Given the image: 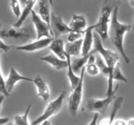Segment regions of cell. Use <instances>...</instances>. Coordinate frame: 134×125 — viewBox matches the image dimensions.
Returning a JSON list of instances; mask_svg holds the SVG:
<instances>
[{"mask_svg": "<svg viewBox=\"0 0 134 125\" xmlns=\"http://www.w3.org/2000/svg\"><path fill=\"white\" fill-rule=\"evenodd\" d=\"M96 64L98 66L100 73H102L104 76H106L108 77L109 74L110 73V70L108 66L107 65V64L105 63L104 60L102 59V57L101 56L96 59Z\"/></svg>", "mask_w": 134, "mask_h": 125, "instance_id": "d4e9b609", "label": "cell"}, {"mask_svg": "<svg viewBox=\"0 0 134 125\" xmlns=\"http://www.w3.org/2000/svg\"><path fill=\"white\" fill-rule=\"evenodd\" d=\"M33 83L37 88V96L43 99V101H47L51 96V91L43 77L37 75L33 79Z\"/></svg>", "mask_w": 134, "mask_h": 125, "instance_id": "4fadbf2b", "label": "cell"}, {"mask_svg": "<svg viewBox=\"0 0 134 125\" xmlns=\"http://www.w3.org/2000/svg\"><path fill=\"white\" fill-rule=\"evenodd\" d=\"M113 81H119V82H122L124 83H127L128 82V79L126 78L125 76L122 72L121 66H120V63L119 61L115 65L113 68Z\"/></svg>", "mask_w": 134, "mask_h": 125, "instance_id": "cb8c5ba5", "label": "cell"}, {"mask_svg": "<svg viewBox=\"0 0 134 125\" xmlns=\"http://www.w3.org/2000/svg\"><path fill=\"white\" fill-rule=\"evenodd\" d=\"M65 57H66V60L68 61V73H67V76H68V79H69V83H70V87L71 89H74L79 83L80 79V76H78L72 69L71 67V58L69 55H67L65 53Z\"/></svg>", "mask_w": 134, "mask_h": 125, "instance_id": "44dd1931", "label": "cell"}, {"mask_svg": "<svg viewBox=\"0 0 134 125\" xmlns=\"http://www.w3.org/2000/svg\"><path fill=\"white\" fill-rule=\"evenodd\" d=\"M65 95H66V92L64 91L61 94H60V95L56 98L49 102L46 106L43 114L35 118L31 122V125H38L41 123L43 121L48 120L52 116L57 115L62 108Z\"/></svg>", "mask_w": 134, "mask_h": 125, "instance_id": "8992f818", "label": "cell"}, {"mask_svg": "<svg viewBox=\"0 0 134 125\" xmlns=\"http://www.w3.org/2000/svg\"><path fill=\"white\" fill-rule=\"evenodd\" d=\"M40 60L47 63L57 70H63L68 67V61L66 59H62L52 53L41 57Z\"/></svg>", "mask_w": 134, "mask_h": 125, "instance_id": "9a60e30c", "label": "cell"}, {"mask_svg": "<svg viewBox=\"0 0 134 125\" xmlns=\"http://www.w3.org/2000/svg\"><path fill=\"white\" fill-rule=\"evenodd\" d=\"M37 14L43 21L51 26V7L52 3L50 0H37Z\"/></svg>", "mask_w": 134, "mask_h": 125, "instance_id": "7c38bea8", "label": "cell"}, {"mask_svg": "<svg viewBox=\"0 0 134 125\" xmlns=\"http://www.w3.org/2000/svg\"><path fill=\"white\" fill-rule=\"evenodd\" d=\"M54 39V38L53 37H44L40 39H35V40H32L24 45L16 47V49L26 52H35L47 48Z\"/></svg>", "mask_w": 134, "mask_h": 125, "instance_id": "30bf717a", "label": "cell"}, {"mask_svg": "<svg viewBox=\"0 0 134 125\" xmlns=\"http://www.w3.org/2000/svg\"><path fill=\"white\" fill-rule=\"evenodd\" d=\"M41 125H52V124H51V122H50L48 120H46V121H43V122L41 123Z\"/></svg>", "mask_w": 134, "mask_h": 125, "instance_id": "d590c367", "label": "cell"}, {"mask_svg": "<svg viewBox=\"0 0 134 125\" xmlns=\"http://www.w3.org/2000/svg\"><path fill=\"white\" fill-rule=\"evenodd\" d=\"M113 125H127V121L124 119H115Z\"/></svg>", "mask_w": 134, "mask_h": 125, "instance_id": "1f68e13d", "label": "cell"}, {"mask_svg": "<svg viewBox=\"0 0 134 125\" xmlns=\"http://www.w3.org/2000/svg\"><path fill=\"white\" fill-rule=\"evenodd\" d=\"M36 3L37 0H27L26 1V2L24 3V7L22 10V14L18 18V20L13 25V27H20L22 26L27 16L31 14V12L34 10Z\"/></svg>", "mask_w": 134, "mask_h": 125, "instance_id": "d6986e66", "label": "cell"}, {"mask_svg": "<svg viewBox=\"0 0 134 125\" xmlns=\"http://www.w3.org/2000/svg\"><path fill=\"white\" fill-rule=\"evenodd\" d=\"M0 39L10 47H17L36 39V33L30 26L20 27L11 26L0 30Z\"/></svg>", "mask_w": 134, "mask_h": 125, "instance_id": "3957f363", "label": "cell"}, {"mask_svg": "<svg viewBox=\"0 0 134 125\" xmlns=\"http://www.w3.org/2000/svg\"><path fill=\"white\" fill-rule=\"evenodd\" d=\"M120 5L119 0H104L98 22L94 25V29L102 40L108 38V30L112 13L115 8Z\"/></svg>", "mask_w": 134, "mask_h": 125, "instance_id": "277c9868", "label": "cell"}, {"mask_svg": "<svg viewBox=\"0 0 134 125\" xmlns=\"http://www.w3.org/2000/svg\"><path fill=\"white\" fill-rule=\"evenodd\" d=\"M92 53H95L93 49H92L89 54L85 56H82L81 57H79V58H75L73 61H71V67L75 72L79 73L81 72V68L86 65L88 59Z\"/></svg>", "mask_w": 134, "mask_h": 125, "instance_id": "7402d4cb", "label": "cell"}, {"mask_svg": "<svg viewBox=\"0 0 134 125\" xmlns=\"http://www.w3.org/2000/svg\"><path fill=\"white\" fill-rule=\"evenodd\" d=\"M51 27L54 38H58L61 35L73 31L69 25L64 22L61 16L56 15L54 13L51 14Z\"/></svg>", "mask_w": 134, "mask_h": 125, "instance_id": "9c48e42d", "label": "cell"}, {"mask_svg": "<svg viewBox=\"0 0 134 125\" xmlns=\"http://www.w3.org/2000/svg\"><path fill=\"white\" fill-rule=\"evenodd\" d=\"M20 81L33 82V79L21 75L14 68L12 67L10 69L8 77L6 79H5V88H6L7 92L10 94L14 89L16 84Z\"/></svg>", "mask_w": 134, "mask_h": 125, "instance_id": "8fae6325", "label": "cell"}, {"mask_svg": "<svg viewBox=\"0 0 134 125\" xmlns=\"http://www.w3.org/2000/svg\"><path fill=\"white\" fill-rule=\"evenodd\" d=\"M127 125H134V118H130L127 121Z\"/></svg>", "mask_w": 134, "mask_h": 125, "instance_id": "e575fe53", "label": "cell"}, {"mask_svg": "<svg viewBox=\"0 0 134 125\" xmlns=\"http://www.w3.org/2000/svg\"><path fill=\"white\" fill-rule=\"evenodd\" d=\"M82 38L73 42H68L65 44V52L68 55L71 57H77L82 51Z\"/></svg>", "mask_w": 134, "mask_h": 125, "instance_id": "ffe728a7", "label": "cell"}, {"mask_svg": "<svg viewBox=\"0 0 134 125\" xmlns=\"http://www.w3.org/2000/svg\"><path fill=\"white\" fill-rule=\"evenodd\" d=\"M69 26L73 31L85 33V29L88 27L87 21L84 16L74 14L72 16Z\"/></svg>", "mask_w": 134, "mask_h": 125, "instance_id": "e0dca14e", "label": "cell"}, {"mask_svg": "<svg viewBox=\"0 0 134 125\" xmlns=\"http://www.w3.org/2000/svg\"><path fill=\"white\" fill-rule=\"evenodd\" d=\"M123 102V98L122 96H118L115 99L113 106L111 109V113L108 118H103L101 121L99 125H113L114 121L115 119L118 111L120 110Z\"/></svg>", "mask_w": 134, "mask_h": 125, "instance_id": "ac0fdd59", "label": "cell"}, {"mask_svg": "<svg viewBox=\"0 0 134 125\" xmlns=\"http://www.w3.org/2000/svg\"><path fill=\"white\" fill-rule=\"evenodd\" d=\"M4 98H5V96L4 95H0V111L1 110V107H2V104L4 101Z\"/></svg>", "mask_w": 134, "mask_h": 125, "instance_id": "836d02e7", "label": "cell"}, {"mask_svg": "<svg viewBox=\"0 0 134 125\" xmlns=\"http://www.w3.org/2000/svg\"><path fill=\"white\" fill-rule=\"evenodd\" d=\"M2 51L0 50V57H1V54ZM0 93L1 95H4L6 97L10 95V94L7 92L6 88H5V79H4L3 76L2 72L1 70V66H0Z\"/></svg>", "mask_w": 134, "mask_h": 125, "instance_id": "83f0119b", "label": "cell"}, {"mask_svg": "<svg viewBox=\"0 0 134 125\" xmlns=\"http://www.w3.org/2000/svg\"><path fill=\"white\" fill-rule=\"evenodd\" d=\"M10 5L13 14L18 20L22 14L19 0H10Z\"/></svg>", "mask_w": 134, "mask_h": 125, "instance_id": "4316f807", "label": "cell"}, {"mask_svg": "<svg viewBox=\"0 0 134 125\" xmlns=\"http://www.w3.org/2000/svg\"><path fill=\"white\" fill-rule=\"evenodd\" d=\"M48 49L52 52V53L56 55L59 58L63 60L66 59L65 52V44L63 39L60 38H54L49 46Z\"/></svg>", "mask_w": 134, "mask_h": 125, "instance_id": "2e32d148", "label": "cell"}, {"mask_svg": "<svg viewBox=\"0 0 134 125\" xmlns=\"http://www.w3.org/2000/svg\"><path fill=\"white\" fill-rule=\"evenodd\" d=\"M119 9V5H118L115 8L111 15V22L109 26L108 37H109L112 44L120 53L126 63L129 64L130 59L124 50V40L126 34L130 31L132 26L119 22L118 19Z\"/></svg>", "mask_w": 134, "mask_h": 125, "instance_id": "6da1fadb", "label": "cell"}, {"mask_svg": "<svg viewBox=\"0 0 134 125\" xmlns=\"http://www.w3.org/2000/svg\"><path fill=\"white\" fill-rule=\"evenodd\" d=\"M10 48H11V47L10 46L7 45L2 39H0V50L7 53V52H8V51L10 50Z\"/></svg>", "mask_w": 134, "mask_h": 125, "instance_id": "f546056e", "label": "cell"}, {"mask_svg": "<svg viewBox=\"0 0 134 125\" xmlns=\"http://www.w3.org/2000/svg\"><path fill=\"white\" fill-rule=\"evenodd\" d=\"M85 72L91 76H96L100 73L96 63H86L85 65Z\"/></svg>", "mask_w": 134, "mask_h": 125, "instance_id": "484cf974", "label": "cell"}, {"mask_svg": "<svg viewBox=\"0 0 134 125\" xmlns=\"http://www.w3.org/2000/svg\"><path fill=\"white\" fill-rule=\"evenodd\" d=\"M94 25L88 26L85 29L84 38L82 39V55L85 56L89 54L93 48L94 45Z\"/></svg>", "mask_w": 134, "mask_h": 125, "instance_id": "5bb4252c", "label": "cell"}, {"mask_svg": "<svg viewBox=\"0 0 134 125\" xmlns=\"http://www.w3.org/2000/svg\"><path fill=\"white\" fill-rule=\"evenodd\" d=\"M98 118H99V113H95L94 115L93 116V118H92L91 121L89 122V124L88 125H97Z\"/></svg>", "mask_w": 134, "mask_h": 125, "instance_id": "4dcf8cb0", "label": "cell"}, {"mask_svg": "<svg viewBox=\"0 0 134 125\" xmlns=\"http://www.w3.org/2000/svg\"><path fill=\"white\" fill-rule=\"evenodd\" d=\"M130 1V5H132L133 7H134V0H129Z\"/></svg>", "mask_w": 134, "mask_h": 125, "instance_id": "8d00e7d4", "label": "cell"}, {"mask_svg": "<svg viewBox=\"0 0 134 125\" xmlns=\"http://www.w3.org/2000/svg\"><path fill=\"white\" fill-rule=\"evenodd\" d=\"M115 98V93L107 95L105 98H90L86 104V108L90 112L104 114L108 109L110 104Z\"/></svg>", "mask_w": 134, "mask_h": 125, "instance_id": "52a82bcc", "label": "cell"}, {"mask_svg": "<svg viewBox=\"0 0 134 125\" xmlns=\"http://www.w3.org/2000/svg\"><path fill=\"white\" fill-rule=\"evenodd\" d=\"M133 29H134V20H133Z\"/></svg>", "mask_w": 134, "mask_h": 125, "instance_id": "f35d334b", "label": "cell"}, {"mask_svg": "<svg viewBox=\"0 0 134 125\" xmlns=\"http://www.w3.org/2000/svg\"><path fill=\"white\" fill-rule=\"evenodd\" d=\"M20 1H21V3H22V4H24V3L26 2V1H27V0H20Z\"/></svg>", "mask_w": 134, "mask_h": 125, "instance_id": "74e56055", "label": "cell"}, {"mask_svg": "<svg viewBox=\"0 0 134 125\" xmlns=\"http://www.w3.org/2000/svg\"><path fill=\"white\" fill-rule=\"evenodd\" d=\"M31 108V104L28 105L24 113L22 115H16L13 118V125H30L28 121V115Z\"/></svg>", "mask_w": 134, "mask_h": 125, "instance_id": "603a6c76", "label": "cell"}, {"mask_svg": "<svg viewBox=\"0 0 134 125\" xmlns=\"http://www.w3.org/2000/svg\"><path fill=\"white\" fill-rule=\"evenodd\" d=\"M81 68L80 72V79L79 83L74 89H71L70 95L68 97V105L69 113L73 117H75L78 113L83 96L84 78L85 74V66Z\"/></svg>", "mask_w": 134, "mask_h": 125, "instance_id": "5b68a950", "label": "cell"}, {"mask_svg": "<svg viewBox=\"0 0 134 125\" xmlns=\"http://www.w3.org/2000/svg\"><path fill=\"white\" fill-rule=\"evenodd\" d=\"M10 121L8 117H0V125H6Z\"/></svg>", "mask_w": 134, "mask_h": 125, "instance_id": "d6a6232c", "label": "cell"}, {"mask_svg": "<svg viewBox=\"0 0 134 125\" xmlns=\"http://www.w3.org/2000/svg\"><path fill=\"white\" fill-rule=\"evenodd\" d=\"M85 33L83 32H78V31H73L71 32L68 33V40L69 42H73L75 40H79V39L82 38Z\"/></svg>", "mask_w": 134, "mask_h": 125, "instance_id": "f1b7e54d", "label": "cell"}, {"mask_svg": "<svg viewBox=\"0 0 134 125\" xmlns=\"http://www.w3.org/2000/svg\"><path fill=\"white\" fill-rule=\"evenodd\" d=\"M92 49L94 50V53H98L100 55L110 70V73L107 77L108 78V87H107L105 96L116 93L119 89V85H117L114 88L113 71L115 65L120 60L119 54L111 49L105 48L102 44V40L96 32H94V45H93Z\"/></svg>", "mask_w": 134, "mask_h": 125, "instance_id": "7a4b0ae2", "label": "cell"}, {"mask_svg": "<svg viewBox=\"0 0 134 125\" xmlns=\"http://www.w3.org/2000/svg\"><path fill=\"white\" fill-rule=\"evenodd\" d=\"M31 20L35 27L36 39H40L44 37L54 38L51 26L41 18L35 10H33L31 12Z\"/></svg>", "mask_w": 134, "mask_h": 125, "instance_id": "ba28073f", "label": "cell"}]
</instances>
